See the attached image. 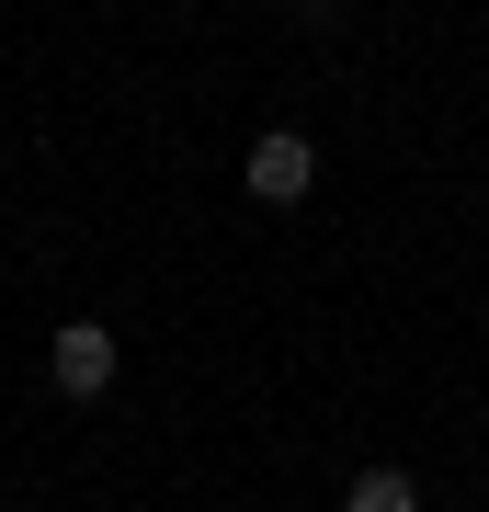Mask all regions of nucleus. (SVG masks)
Returning a JSON list of instances; mask_svg holds the SVG:
<instances>
[{"label":"nucleus","instance_id":"obj_1","mask_svg":"<svg viewBox=\"0 0 489 512\" xmlns=\"http://www.w3.org/2000/svg\"><path fill=\"white\" fill-rule=\"evenodd\" d=\"M239 183H251L262 205H308V183H319V148L296 137V126H262V137H251V160H239Z\"/></svg>","mask_w":489,"mask_h":512},{"label":"nucleus","instance_id":"obj_2","mask_svg":"<svg viewBox=\"0 0 489 512\" xmlns=\"http://www.w3.org/2000/svg\"><path fill=\"white\" fill-rule=\"evenodd\" d=\"M46 376H57V399H103V387H114V330L103 319H69L46 342Z\"/></svg>","mask_w":489,"mask_h":512},{"label":"nucleus","instance_id":"obj_3","mask_svg":"<svg viewBox=\"0 0 489 512\" xmlns=\"http://www.w3.org/2000/svg\"><path fill=\"white\" fill-rule=\"evenodd\" d=\"M342 512H421V490H410V467H364L342 490Z\"/></svg>","mask_w":489,"mask_h":512}]
</instances>
